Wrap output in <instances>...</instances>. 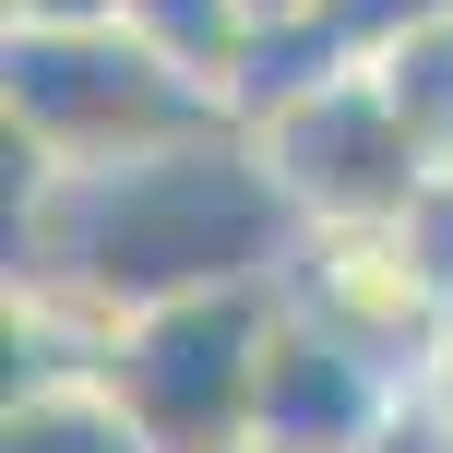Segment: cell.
<instances>
[{
    "mask_svg": "<svg viewBox=\"0 0 453 453\" xmlns=\"http://www.w3.org/2000/svg\"><path fill=\"white\" fill-rule=\"evenodd\" d=\"M287 250H298V203L250 156V132H215L132 167H60L12 215V287H72L108 322H132L156 298L274 287Z\"/></svg>",
    "mask_w": 453,
    "mask_h": 453,
    "instance_id": "6da1fadb",
    "label": "cell"
},
{
    "mask_svg": "<svg viewBox=\"0 0 453 453\" xmlns=\"http://www.w3.org/2000/svg\"><path fill=\"white\" fill-rule=\"evenodd\" d=\"M0 72H12V132L48 167H132V156H180V143L239 132V108L191 60H167L143 24H108V36H12Z\"/></svg>",
    "mask_w": 453,
    "mask_h": 453,
    "instance_id": "7a4b0ae2",
    "label": "cell"
},
{
    "mask_svg": "<svg viewBox=\"0 0 453 453\" xmlns=\"http://www.w3.org/2000/svg\"><path fill=\"white\" fill-rule=\"evenodd\" d=\"M274 311H287L274 287L156 298V311L119 322V346H108V394L132 406V430L156 441V453H250Z\"/></svg>",
    "mask_w": 453,
    "mask_h": 453,
    "instance_id": "3957f363",
    "label": "cell"
},
{
    "mask_svg": "<svg viewBox=\"0 0 453 453\" xmlns=\"http://www.w3.org/2000/svg\"><path fill=\"white\" fill-rule=\"evenodd\" d=\"M250 156L274 167V191L298 203V226H394L430 191V156L394 119L382 72H334V84L263 108L250 119Z\"/></svg>",
    "mask_w": 453,
    "mask_h": 453,
    "instance_id": "277c9868",
    "label": "cell"
},
{
    "mask_svg": "<svg viewBox=\"0 0 453 453\" xmlns=\"http://www.w3.org/2000/svg\"><path fill=\"white\" fill-rule=\"evenodd\" d=\"M287 298V287H274ZM394 370L370 346H346L334 322L311 311H274V346H263V418H250V453H370L394 430Z\"/></svg>",
    "mask_w": 453,
    "mask_h": 453,
    "instance_id": "5b68a950",
    "label": "cell"
},
{
    "mask_svg": "<svg viewBox=\"0 0 453 453\" xmlns=\"http://www.w3.org/2000/svg\"><path fill=\"white\" fill-rule=\"evenodd\" d=\"M0 453H156V441L132 430V406L108 382H12Z\"/></svg>",
    "mask_w": 453,
    "mask_h": 453,
    "instance_id": "8992f818",
    "label": "cell"
},
{
    "mask_svg": "<svg viewBox=\"0 0 453 453\" xmlns=\"http://www.w3.org/2000/svg\"><path fill=\"white\" fill-rule=\"evenodd\" d=\"M382 96H394V119L418 132V156L453 167V24H430V36H406V48H382Z\"/></svg>",
    "mask_w": 453,
    "mask_h": 453,
    "instance_id": "52a82bcc",
    "label": "cell"
},
{
    "mask_svg": "<svg viewBox=\"0 0 453 453\" xmlns=\"http://www.w3.org/2000/svg\"><path fill=\"white\" fill-rule=\"evenodd\" d=\"M394 250H406V274H418V298L453 322V167H430V191H418L406 215H394Z\"/></svg>",
    "mask_w": 453,
    "mask_h": 453,
    "instance_id": "ba28073f",
    "label": "cell"
},
{
    "mask_svg": "<svg viewBox=\"0 0 453 453\" xmlns=\"http://www.w3.org/2000/svg\"><path fill=\"white\" fill-rule=\"evenodd\" d=\"M322 24H334V48L370 72L382 48H406V36H430V24H453V0H322Z\"/></svg>",
    "mask_w": 453,
    "mask_h": 453,
    "instance_id": "9c48e42d",
    "label": "cell"
},
{
    "mask_svg": "<svg viewBox=\"0 0 453 453\" xmlns=\"http://www.w3.org/2000/svg\"><path fill=\"white\" fill-rule=\"evenodd\" d=\"M132 24V0H12V36H108Z\"/></svg>",
    "mask_w": 453,
    "mask_h": 453,
    "instance_id": "30bf717a",
    "label": "cell"
},
{
    "mask_svg": "<svg viewBox=\"0 0 453 453\" xmlns=\"http://www.w3.org/2000/svg\"><path fill=\"white\" fill-rule=\"evenodd\" d=\"M250 24H298V12H322V0H239Z\"/></svg>",
    "mask_w": 453,
    "mask_h": 453,
    "instance_id": "8fae6325",
    "label": "cell"
}]
</instances>
